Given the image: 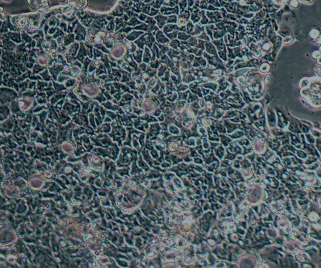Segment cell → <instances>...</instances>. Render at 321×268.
I'll list each match as a JSON object with an SVG mask.
<instances>
[{"label": "cell", "mask_w": 321, "mask_h": 268, "mask_svg": "<svg viewBox=\"0 0 321 268\" xmlns=\"http://www.w3.org/2000/svg\"><path fill=\"white\" fill-rule=\"evenodd\" d=\"M291 5H292V6H297V2L295 1V0H294V1L291 2Z\"/></svg>", "instance_id": "obj_29"}, {"label": "cell", "mask_w": 321, "mask_h": 268, "mask_svg": "<svg viewBox=\"0 0 321 268\" xmlns=\"http://www.w3.org/2000/svg\"><path fill=\"white\" fill-rule=\"evenodd\" d=\"M87 33V32L86 27H83L80 23H79L77 25L74 30V33L75 35V40L78 41H85Z\"/></svg>", "instance_id": "obj_4"}, {"label": "cell", "mask_w": 321, "mask_h": 268, "mask_svg": "<svg viewBox=\"0 0 321 268\" xmlns=\"http://www.w3.org/2000/svg\"><path fill=\"white\" fill-rule=\"evenodd\" d=\"M87 11L89 13V14L91 15V17L92 18L93 20H101V19L105 18V17H106L107 15H108V13H102L94 12L91 10H87Z\"/></svg>", "instance_id": "obj_12"}, {"label": "cell", "mask_w": 321, "mask_h": 268, "mask_svg": "<svg viewBox=\"0 0 321 268\" xmlns=\"http://www.w3.org/2000/svg\"><path fill=\"white\" fill-rule=\"evenodd\" d=\"M319 43H321V37H320V38H319Z\"/></svg>", "instance_id": "obj_33"}, {"label": "cell", "mask_w": 321, "mask_h": 268, "mask_svg": "<svg viewBox=\"0 0 321 268\" xmlns=\"http://www.w3.org/2000/svg\"><path fill=\"white\" fill-rule=\"evenodd\" d=\"M44 69H45V67H41L40 65H35L33 68V72L34 73H38Z\"/></svg>", "instance_id": "obj_21"}, {"label": "cell", "mask_w": 321, "mask_h": 268, "mask_svg": "<svg viewBox=\"0 0 321 268\" xmlns=\"http://www.w3.org/2000/svg\"><path fill=\"white\" fill-rule=\"evenodd\" d=\"M108 23L109 22L105 18L101 19V20H94L92 22L91 27L95 28L98 29V30H101V29L105 28Z\"/></svg>", "instance_id": "obj_6"}, {"label": "cell", "mask_w": 321, "mask_h": 268, "mask_svg": "<svg viewBox=\"0 0 321 268\" xmlns=\"http://www.w3.org/2000/svg\"><path fill=\"white\" fill-rule=\"evenodd\" d=\"M5 48L6 50L13 51L16 48V45L8 39L5 40Z\"/></svg>", "instance_id": "obj_16"}, {"label": "cell", "mask_w": 321, "mask_h": 268, "mask_svg": "<svg viewBox=\"0 0 321 268\" xmlns=\"http://www.w3.org/2000/svg\"><path fill=\"white\" fill-rule=\"evenodd\" d=\"M60 3L62 5H66L67 3H69L68 0H60Z\"/></svg>", "instance_id": "obj_27"}, {"label": "cell", "mask_w": 321, "mask_h": 268, "mask_svg": "<svg viewBox=\"0 0 321 268\" xmlns=\"http://www.w3.org/2000/svg\"><path fill=\"white\" fill-rule=\"evenodd\" d=\"M115 25L114 24V20L113 21H110L108 23V25H107V27H105V30H106L107 31L109 32H111L115 31Z\"/></svg>", "instance_id": "obj_17"}, {"label": "cell", "mask_w": 321, "mask_h": 268, "mask_svg": "<svg viewBox=\"0 0 321 268\" xmlns=\"http://www.w3.org/2000/svg\"><path fill=\"white\" fill-rule=\"evenodd\" d=\"M5 37L10 38L11 40L16 42L17 43H21V34L18 33H13V32H9L7 34L5 35Z\"/></svg>", "instance_id": "obj_11"}, {"label": "cell", "mask_w": 321, "mask_h": 268, "mask_svg": "<svg viewBox=\"0 0 321 268\" xmlns=\"http://www.w3.org/2000/svg\"><path fill=\"white\" fill-rule=\"evenodd\" d=\"M85 60V62H84V67H83V73H85V72H87V65L91 63V60H89V58L86 57Z\"/></svg>", "instance_id": "obj_22"}, {"label": "cell", "mask_w": 321, "mask_h": 268, "mask_svg": "<svg viewBox=\"0 0 321 268\" xmlns=\"http://www.w3.org/2000/svg\"><path fill=\"white\" fill-rule=\"evenodd\" d=\"M65 66L62 65L54 64V65L53 67L49 68L50 72L51 73H52V75H53V78L55 80H56L57 74L59 73V72H60V71H62L65 68Z\"/></svg>", "instance_id": "obj_10"}, {"label": "cell", "mask_w": 321, "mask_h": 268, "mask_svg": "<svg viewBox=\"0 0 321 268\" xmlns=\"http://www.w3.org/2000/svg\"><path fill=\"white\" fill-rule=\"evenodd\" d=\"M0 18H1V21H3L4 20H5V16L3 15L2 14V13H1V16H0Z\"/></svg>", "instance_id": "obj_30"}, {"label": "cell", "mask_w": 321, "mask_h": 268, "mask_svg": "<svg viewBox=\"0 0 321 268\" xmlns=\"http://www.w3.org/2000/svg\"><path fill=\"white\" fill-rule=\"evenodd\" d=\"M5 1H8V0H5Z\"/></svg>", "instance_id": "obj_35"}, {"label": "cell", "mask_w": 321, "mask_h": 268, "mask_svg": "<svg viewBox=\"0 0 321 268\" xmlns=\"http://www.w3.org/2000/svg\"><path fill=\"white\" fill-rule=\"evenodd\" d=\"M317 72H318V73H321V66L317 68Z\"/></svg>", "instance_id": "obj_31"}, {"label": "cell", "mask_w": 321, "mask_h": 268, "mask_svg": "<svg viewBox=\"0 0 321 268\" xmlns=\"http://www.w3.org/2000/svg\"><path fill=\"white\" fill-rule=\"evenodd\" d=\"M60 20L56 16H52L48 20V25L50 27H58L60 25Z\"/></svg>", "instance_id": "obj_13"}, {"label": "cell", "mask_w": 321, "mask_h": 268, "mask_svg": "<svg viewBox=\"0 0 321 268\" xmlns=\"http://www.w3.org/2000/svg\"><path fill=\"white\" fill-rule=\"evenodd\" d=\"M3 8L1 7V13H3Z\"/></svg>", "instance_id": "obj_34"}, {"label": "cell", "mask_w": 321, "mask_h": 268, "mask_svg": "<svg viewBox=\"0 0 321 268\" xmlns=\"http://www.w3.org/2000/svg\"><path fill=\"white\" fill-rule=\"evenodd\" d=\"M57 43L59 47H62L64 45V40L62 37H60L57 38Z\"/></svg>", "instance_id": "obj_23"}, {"label": "cell", "mask_w": 321, "mask_h": 268, "mask_svg": "<svg viewBox=\"0 0 321 268\" xmlns=\"http://www.w3.org/2000/svg\"><path fill=\"white\" fill-rule=\"evenodd\" d=\"M75 15L83 27L90 28L93 22V19L87 11H75Z\"/></svg>", "instance_id": "obj_2"}, {"label": "cell", "mask_w": 321, "mask_h": 268, "mask_svg": "<svg viewBox=\"0 0 321 268\" xmlns=\"http://www.w3.org/2000/svg\"><path fill=\"white\" fill-rule=\"evenodd\" d=\"M319 57H320V54L318 52V51H316V52H314L313 53V57L318 58Z\"/></svg>", "instance_id": "obj_28"}, {"label": "cell", "mask_w": 321, "mask_h": 268, "mask_svg": "<svg viewBox=\"0 0 321 268\" xmlns=\"http://www.w3.org/2000/svg\"><path fill=\"white\" fill-rule=\"evenodd\" d=\"M114 22L115 24V31H117L122 27H124L125 23H124V19L121 17H115Z\"/></svg>", "instance_id": "obj_15"}, {"label": "cell", "mask_w": 321, "mask_h": 268, "mask_svg": "<svg viewBox=\"0 0 321 268\" xmlns=\"http://www.w3.org/2000/svg\"><path fill=\"white\" fill-rule=\"evenodd\" d=\"M37 62L41 65H46L48 62V60L46 57L43 55H40L37 57Z\"/></svg>", "instance_id": "obj_18"}, {"label": "cell", "mask_w": 321, "mask_h": 268, "mask_svg": "<svg viewBox=\"0 0 321 268\" xmlns=\"http://www.w3.org/2000/svg\"><path fill=\"white\" fill-rule=\"evenodd\" d=\"M58 27H50L49 30V34L50 35L55 33V31L57 30Z\"/></svg>", "instance_id": "obj_25"}, {"label": "cell", "mask_w": 321, "mask_h": 268, "mask_svg": "<svg viewBox=\"0 0 321 268\" xmlns=\"http://www.w3.org/2000/svg\"><path fill=\"white\" fill-rule=\"evenodd\" d=\"M64 35H65V33H64V31L62 30V29L58 28L57 31L55 32V33L53 35V38H54V39H57V38H58L60 37H63Z\"/></svg>", "instance_id": "obj_19"}, {"label": "cell", "mask_w": 321, "mask_h": 268, "mask_svg": "<svg viewBox=\"0 0 321 268\" xmlns=\"http://www.w3.org/2000/svg\"><path fill=\"white\" fill-rule=\"evenodd\" d=\"M74 40H75V35L73 33H69L64 38V45L66 47H68L69 45L73 43Z\"/></svg>", "instance_id": "obj_14"}, {"label": "cell", "mask_w": 321, "mask_h": 268, "mask_svg": "<svg viewBox=\"0 0 321 268\" xmlns=\"http://www.w3.org/2000/svg\"><path fill=\"white\" fill-rule=\"evenodd\" d=\"M32 11H37L44 14L49 9V2L48 0H27Z\"/></svg>", "instance_id": "obj_1"}, {"label": "cell", "mask_w": 321, "mask_h": 268, "mask_svg": "<svg viewBox=\"0 0 321 268\" xmlns=\"http://www.w3.org/2000/svg\"><path fill=\"white\" fill-rule=\"evenodd\" d=\"M310 37H312L313 38H316V37H317V35H319V32L317 31V30H313L312 31L310 32Z\"/></svg>", "instance_id": "obj_24"}, {"label": "cell", "mask_w": 321, "mask_h": 268, "mask_svg": "<svg viewBox=\"0 0 321 268\" xmlns=\"http://www.w3.org/2000/svg\"><path fill=\"white\" fill-rule=\"evenodd\" d=\"M124 53V47L121 45H117L112 51V55L116 59H120Z\"/></svg>", "instance_id": "obj_8"}, {"label": "cell", "mask_w": 321, "mask_h": 268, "mask_svg": "<svg viewBox=\"0 0 321 268\" xmlns=\"http://www.w3.org/2000/svg\"><path fill=\"white\" fill-rule=\"evenodd\" d=\"M60 28L62 29V30L64 31V32H66L67 31V29H68V25H67V22H65V21L63 20H61L60 21Z\"/></svg>", "instance_id": "obj_20"}, {"label": "cell", "mask_w": 321, "mask_h": 268, "mask_svg": "<svg viewBox=\"0 0 321 268\" xmlns=\"http://www.w3.org/2000/svg\"><path fill=\"white\" fill-rule=\"evenodd\" d=\"M261 70L263 71V72H266V71H267L268 70V66L267 65H263L262 68H261Z\"/></svg>", "instance_id": "obj_26"}, {"label": "cell", "mask_w": 321, "mask_h": 268, "mask_svg": "<svg viewBox=\"0 0 321 268\" xmlns=\"http://www.w3.org/2000/svg\"><path fill=\"white\" fill-rule=\"evenodd\" d=\"M79 48V44L77 42L73 43L67 49L66 53H65V57L69 63H72L76 59V54Z\"/></svg>", "instance_id": "obj_3"}, {"label": "cell", "mask_w": 321, "mask_h": 268, "mask_svg": "<svg viewBox=\"0 0 321 268\" xmlns=\"http://www.w3.org/2000/svg\"><path fill=\"white\" fill-rule=\"evenodd\" d=\"M124 9L123 6L121 5H117L115 7L110 11V15H112L114 17H121L124 15Z\"/></svg>", "instance_id": "obj_9"}, {"label": "cell", "mask_w": 321, "mask_h": 268, "mask_svg": "<svg viewBox=\"0 0 321 268\" xmlns=\"http://www.w3.org/2000/svg\"><path fill=\"white\" fill-rule=\"evenodd\" d=\"M80 48L77 56L76 57V59L79 60V61H80V62H83V60L85 59V57L87 56V55H88V51L84 46V43H83L82 41L80 42Z\"/></svg>", "instance_id": "obj_7"}, {"label": "cell", "mask_w": 321, "mask_h": 268, "mask_svg": "<svg viewBox=\"0 0 321 268\" xmlns=\"http://www.w3.org/2000/svg\"><path fill=\"white\" fill-rule=\"evenodd\" d=\"M68 3L75 11L84 10L87 5V0H68Z\"/></svg>", "instance_id": "obj_5"}, {"label": "cell", "mask_w": 321, "mask_h": 268, "mask_svg": "<svg viewBox=\"0 0 321 268\" xmlns=\"http://www.w3.org/2000/svg\"><path fill=\"white\" fill-rule=\"evenodd\" d=\"M318 62H319V63H321V56L319 57V59H318Z\"/></svg>", "instance_id": "obj_32"}]
</instances>
